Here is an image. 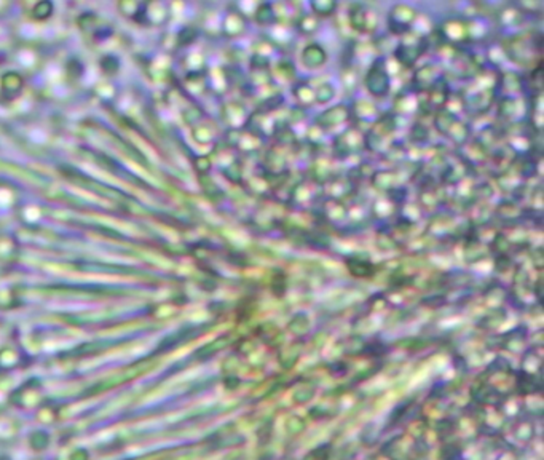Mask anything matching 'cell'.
Segmentation results:
<instances>
[{"mask_svg":"<svg viewBox=\"0 0 544 460\" xmlns=\"http://www.w3.org/2000/svg\"><path fill=\"white\" fill-rule=\"evenodd\" d=\"M51 15H53V5H51L50 2H40V4H37V5L32 8V16H34L37 21L48 19Z\"/></svg>","mask_w":544,"mask_h":460,"instance_id":"2","label":"cell"},{"mask_svg":"<svg viewBox=\"0 0 544 460\" xmlns=\"http://www.w3.org/2000/svg\"><path fill=\"white\" fill-rule=\"evenodd\" d=\"M22 88V78L16 72H7L0 80V91L5 98H15Z\"/></svg>","mask_w":544,"mask_h":460,"instance_id":"1","label":"cell"}]
</instances>
